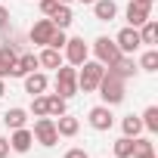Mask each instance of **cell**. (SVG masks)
Returning a JSON list of instances; mask_svg holds the SVG:
<instances>
[{
	"mask_svg": "<svg viewBox=\"0 0 158 158\" xmlns=\"http://www.w3.org/2000/svg\"><path fill=\"white\" fill-rule=\"evenodd\" d=\"M93 56H96V62H102V65L109 68V65H115L118 56H124V53L118 50L115 37H96V40H93Z\"/></svg>",
	"mask_w": 158,
	"mask_h": 158,
	"instance_id": "cell-4",
	"label": "cell"
},
{
	"mask_svg": "<svg viewBox=\"0 0 158 158\" xmlns=\"http://www.w3.org/2000/svg\"><path fill=\"white\" fill-rule=\"evenodd\" d=\"M109 68H112L118 77H124V81L136 74V62H133V56H118V62H115V65H109Z\"/></svg>",
	"mask_w": 158,
	"mask_h": 158,
	"instance_id": "cell-19",
	"label": "cell"
},
{
	"mask_svg": "<svg viewBox=\"0 0 158 158\" xmlns=\"http://www.w3.org/2000/svg\"><path fill=\"white\" fill-rule=\"evenodd\" d=\"M6 139H10V149H13V152L25 155V152L31 149V143H34V133H31L28 127H19V130H13V136H6Z\"/></svg>",
	"mask_w": 158,
	"mask_h": 158,
	"instance_id": "cell-12",
	"label": "cell"
},
{
	"mask_svg": "<svg viewBox=\"0 0 158 158\" xmlns=\"http://www.w3.org/2000/svg\"><path fill=\"white\" fill-rule=\"evenodd\" d=\"M102 71H106V65L96 62V59L81 62V65H77V90L96 93V87H99V81H102Z\"/></svg>",
	"mask_w": 158,
	"mask_h": 158,
	"instance_id": "cell-2",
	"label": "cell"
},
{
	"mask_svg": "<svg viewBox=\"0 0 158 158\" xmlns=\"http://www.w3.org/2000/svg\"><path fill=\"white\" fill-rule=\"evenodd\" d=\"M96 93L102 96V106H118V102H124V77H118L112 68H106Z\"/></svg>",
	"mask_w": 158,
	"mask_h": 158,
	"instance_id": "cell-1",
	"label": "cell"
},
{
	"mask_svg": "<svg viewBox=\"0 0 158 158\" xmlns=\"http://www.w3.org/2000/svg\"><path fill=\"white\" fill-rule=\"evenodd\" d=\"M31 133H34V143H40V146H47V149L59 143V133H56V118H50V115L37 118Z\"/></svg>",
	"mask_w": 158,
	"mask_h": 158,
	"instance_id": "cell-5",
	"label": "cell"
},
{
	"mask_svg": "<svg viewBox=\"0 0 158 158\" xmlns=\"http://www.w3.org/2000/svg\"><path fill=\"white\" fill-rule=\"evenodd\" d=\"M139 121H143V130L158 133V106H149V109L139 115Z\"/></svg>",
	"mask_w": 158,
	"mask_h": 158,
	"instance_id": "cell-22",
	"label": "cell"
},
{
	"mask_svg": "<svg viewBox=\"0 0 158 158\" xmlns=\"http://www.w3.org/2000/svg\"><path fill=\"white\" fill-rule=\"evenodd\" d=\"M10 152H13V149H10V139L0 136V158H10Z\"/></svg>",
	"mask_w": 158,
	"mask_h": 158,
	"instance_id": "cell-30",
	"label": "cell"
},
{
	"mask_svg": "<svg viewBox=\"0 0 158 158\" xmlns=\"http://www.w3.org/2000/svg\"><path fill=\"white\" fill-rule=\"evenodd\" d=\"M133 158H155V149H146V152H133Z\"/></svg>",
	"mask_w": 158,
	"mask_h": 158,
	"instance_id": "cell-32",
	"label": "cell"
},
{
	"mask_svg": "<svg viewBox=\"0 0 158 158\" xmlns=\"http://www.w3.org/2000/svg\"><path fill=\"white\" fill-rule=\"evenodd\" d=\"M31 115L34 118H44L47 115V96L40 93V96H31Z\"/></svg>",
	"mask_w": 158,
	"mask_h": 158,
	"instance_id": "cell-26",
	"label": "cell"
},
{
	"mask_svg": "<svg viewBox=\"0 0 158 158\" xmlns=\"http://www.w3.org/2000/svg\"><path fill=\"white\" fill-rule=\"evenodd\" d=\"M65 102H68V99H62L59 93L47 96V115H50V118H59V115H65Z\"/></svg>",
	"mask_w": 158,
	"mask_h": 158,
	"instance_id": "cell-24",
	"label": "cell"
},
{
	"mask_svg": "<svg viewBox=\"0 0 158 158\" xmlns=\"http://www.w3.org/2000/svg\"><path fill=\"white\" fill-rule=\"evenodd\" d=\"M133 3H143V6H152V3H155V0H133Z\"/></svg>",
	"mask_w": 158,
	"mask_h": 158,
	"instance_id": "cell-34",
	"label": "cell"
},
{
	"mask_svg": "<svg viewBox=\"0 0 158 158\" xmlns=\"http://www.w3.org/2000/svg\"><path fill=\"white\" fill-rule=\"evenodd\" d=\"M115 44H118V50H121L124 56H133V53H136V50L143 47V44H139V31H136V28H130V25L118 31Z\"/></svg>",
	"mask_w": 158,
	"mask_h": 158,
	"instance_id": "cell-8",
	"label": "cell"
},
{
	"mask_svg": "<svg viewBox=\"0 0 158 158\" xmlns=\"http://www.w3.org/2000/svg\"><path fill=\"white\" fill-rule=\"evenodd\" d=\"M16 59H19V47L16 44H10V40H3L0 44V77H10V71H13V65H16Z\"/></svg>",
	"mask_w": 158,
	"mask_h": 158,
	"instance_id": "cell-9",
	"label": "cell"
},
{
	"mask_svg": "<svg viewBox=\"0 0 158 158\" xmlns=\"http://www.w3.org/2000/svg\"><path fill=\"white\" fill-rule=\"evenodd\" d=\"M3 124H6L10 130H19V127L28 124V112L19 109V106H16V109H6V112H3Z\"/></svg>",
	"mask_w": 158,
	"mask_h": 158,
	"instance_id": "cell-18",
	"label": "cell"
},
{
	"mask_svg": "<svg viewBox=\"0 0 158 158\" xmlns=\"http://www.w3.org/2000/svg\"><path fill=\"white\" fill-rule=\"evenodd\" d=\"M124 16H127V25L130 28H139L146 19H152V6H143V3H127V10H124Z\"/></svg>",
	"mask_w": 158,
	"mask_h": 158,
	"instance_id": "cell-11",
	"label": "cell"
},
{
	"mask_svg": "<svg viewBox=\"0 0 158 158\" xmlns=\"http://www.w3.org/2000/svg\"><path fill=\"white\" fill-rule=\"evenodd\" d=\"M56 6H59V0H40V13H44L47 19L56 13Z\"/></svg>",
	"mask_w": 158,
	"mask_h": 158,
	"instance_id": "cell-28",
	"label": "cell"
},
{
	"mask_svg": "<svg viewBox=\"0 0 158 158\" xmlns=\"http://www.w3.org/2000/svg\"><path fill=\"white\" fill-rule=\"evenodd\" d=\"M77 130H81V121H77L74 115L65 112V115L56 118V133H59V136H77Z\"/></svg>",
	"mask_w": 158,
	"mask_h": 158,
	"instance_id": "cell-14",
	"label": "cell"
},
{
	"mask_svg": "<svg viewBox=\"0 0 158 158\" xmlns=\"http://www.w3.org/2000/svg\"><path fill=\"white\" fill-rule=\"evenodd\" d=\"M115 158H133V136H121L115 139Z\"/></svg>",
	"mask_w": 158,
	"mask_h": 158,
	"instance_id": "cell-25",
	"label": "cell"
},
{
	"mask_svg": "<svg viewBox=\"0 0 158 158\" xmlns=\"http://www.w3.org/2000/svg\"><path fill=\"white\" fill-rule=\"evenodd\" d=\"M62 50H65V53H62V59H65L68 65H74V68L81 65V62H87V59H90V47L84 44V37H68Z\"/></svg>",
	"mask_w": 158,
	"mask_h": 158,
	"instance_id": "cell-6",
	"label": "cell"
},
{
	"mask_svg": "<svg viewBox=\"0 0 158 158\" xmlns=\"http://www.w3.org/2000/svg\"><path fill=\"white\" fill-rule=\"evenodd\" d=\"M3 93H6V84H3V77H0V99H3Z\"/></svg>",
	"mask_w": 158,
	"mask_h": 158,
	"instance_id": "cell-33",
	"label": "cell"
},
{
	"mask_svg": "<svg viewBox=\"0 0 158 158\" xmlns=\"http://www.w3.org/2000/svg\"><path fill=\"white\" fill-rule=\"evenodd\" d=\"M87 124H90L93 130H99V133L112 130V124H115V115H112V106H93V109L87 112Z\"/></svg>",
	"mask_w": 158,
	"mask_h": 158,
	"instance_id": "cell-7",
	"label": "cell"
},
{
	"mask_svg": "<svg viewBox=\"0 0 158 158\" xmlns=\"http://www.w3.org/2000/svg\"><path fill=\"white\" fill-rule=\"evenodd\" d=\"M81 3H93V0H81Z\"/></svg>",
	"mask_w": 158,
	"mask_h": 158,
	"instance_id": "cell-36",
	"label": "cell"
},
{
	"mask_svg": "<svg viewBox=\"0 0 158 158\" xmlns=\"http://www.w3.org/2000/svg\"><path fill=\"white\" fill-rule=\"evenodd\" d=\"M62 158H90V155H87L84 149H68V152H65Z\"/></svg>",
	"mask_w": 158,
	"mask_h": 158,
	"instance_id": "cell-31",
	"label": "cell"
},
{
	"mask_svg": "<svg viewBox=\"0 0 158 158\" xmlns=\"http://www.w3.org/2000/svg\"><path fill=\"white\" fill-rule=\"evenodd\" d=\"M136 68H143V71H158V50L149 47V50L139 56V65H136Z\"/></svg>",
	"mask_w": 158,
	"mask_h": 158,
	"instance_id": "cell-23",
	"label": "cell"
},
{
	"mask_svg": "<svg viewBox=\"0 0 158 158\" xmlns=\"http://www.w3.org/2000/svg\"><path fill=\"white\" fill-rule=\"evenodd\" d=\"M65 40H68V34H65V31H62V28H56V31H53V37H50V44H47V47H53V50H62V47H65Z\"/></svg>",
	"mask_w": 158,
	"mask_h": 158,
	"instance_id": "cell-27",
	"label": "cell"
},
{
	"mask_svg": "<svg viewBox=\"0 0 158 158\" xmlns=\"http://www.w3.org/2000/svg\"><path fill=\"white\" fill-rule=\"evenodd\" d=\"M53 31H56V25H53L50 19H37V22L31 25L28 37H31V44H40V47H47V44H50V37H53Z\"/></svg>",
	"mask_w": 158,
	"mask_h": 158,
	"instance_id": "cell-10",
	"label": "cell"
},
{
	"mask_svg": "<svg viewBox=\"0 0 158 158\" xmlns=\"http://www.w3.org/2000/svg\"><path fill=\"white\" fill-rule=\"evenodd\" d=\"M47 87H50V81H47V74H44L40 68L25 74V93H31V96H40Z\"/></svg>",
	"mask_w": 158,
	"mask_h": 158,
	"instance_id": "cell-13",
	"label": "cell"
},
{
	"mask_svg": "<svg viewBox=\"0 0 158 158\" xmlns=\"http://www.w3.org/2000/svg\"><path fill=\"white\" fill-rule=\"evenodd\" d=\"M93 16L99 22H112L118 16V3L115 0H93Z\"/></svg>",
	"mask_w": 158,
	"mask_h": 158,
	"instance_id": "cell-15",
	"label": "cell"
},
{
	"mask_svg": "<svg viewBox=\"0 0 158 158\" xmlns=\"http://www.w3.org/2000/svg\"><path fill=\"white\" fill-rule=\"evenodd\" d=\"M50 22H53L56 28H62V31H65V28L74 22V16H71V6H68V3H59V6H56V13L50 16Z\"/></svg>",
	"mask_w": 158,
	"mask_h": 158,
	"instance_id": "cell-20",
	"label": "cell"
},
{
	"mask_svg": "<svg viewBox=\"0 0 158 158\" xmlns=\"http://www.w3.org/2000/svg\"><path fill=\"white\" fill-rule=\"evenodd\" d=\"M121 130H124V136H139V133H143L139 115H124V118H121Z\"/></svg>",
	"mask_w": 158,
	"mask_h": 158,
	"instance_id": "cell-21",
	"label": "cell"
},
{
	"mask_svg": "<svg viewBox=\"0 0 158 158\" xmlns=\"http://www.w3.org/2000/svg\"><path fill=\"white\" fill-rule=\"evenodd\" d=\"M136 31H139V44H143V47H155V44H158V22H155V19H146Z\"/></svg>",
	"mask_w": 158,
	"mask_h": 158,
	"instance_id": "cell-16",
	"label": "cell"
},
{
	"mask_svg": "<svg viewBox=\"0 0 158 158\" xmlns=\"http://www.w3.org/2000/svg\"><path fill=\"white\" fill-rule=\"evenodd\" d=\"M59 3H71V0H59Z\"/></svg>",
	"mask_w": 158,
	"mask_h": 158,
	"instance_id": "cell-35",
	"label": "cell"
},
{
	"mask_svg": "<svg viewBox=\"0 0 158 158\" xmlns=\"http://www.w3.org/2000/svg\"><path fill=\"white\" fill-rule=\"evenodd\" d=\"M56 93L62 99H71L77 93V68L74 65H59L56 68Z\"/></svg>",
	"mask_w": 158,
	"mask_h": 158,
	"instance_id": "cell-3",
	"label": "cell"
},
{
	"mask_svg": "<svg viewBox=\"0 0 158 158\" xmlns=\"http://www.w3.org/2000/svg\"><path fill=\"white\" fill-rule=\"evenodd\" d=\"M6 25H10V10L0 3V31H6Z\"/></svg>",
	"mask_w": 158,
	"mask_h": 158,
	"instance_id": "cell-29",
	"label": "cell"
},
{
	"mask_svg": "<svg viewBox=\"0 0 158 158\" xmlns=\"http://www.w3.org/2000/svg\"><path fill=\"white\" fill-rule=\"evenodd\" d=\"M37 62H40V68H59L65 59H62V50H53V47H44L40 50V56H37Z\"/></svg>",
	"mask_w": 158,
	"mask_h": 158,
	"instance_id": "cell-17",
	"label": "cell"
}]
</instances>
